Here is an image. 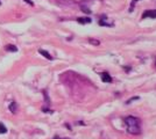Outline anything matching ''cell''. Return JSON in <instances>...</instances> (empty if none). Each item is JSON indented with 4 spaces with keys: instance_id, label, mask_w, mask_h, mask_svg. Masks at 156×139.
Segmentation results:
<instances>
[{
    "instance_id": "cell-1",
    "label": "cell",
    "mask_w": 156,
    "mask_h": 139,
    "mask_svg": "<svg viewBox=\"0 0 156 139\" xmlns=\"http://www.w3.org/2000/svg\"><path fill=\"white\" fill-rule=\"evenodd\" d=\"M125 123L127 125V131L130 134H140L141 132V123L140 119L134 116H127L125 117Z\"/></svg>"
},
{
    "instance_id": "cell-2",
    "label": "cell",
    "mask_w": 156,
    "mask_h": 139,
    "mask_svg": "<svg viewBox=\"0 0 156 139\" xmlns=\"http://www.w3.org/2000/svg\"><path fill=\"white\" fill-rule=\"evenodd\" d=\"M156 19V9H149L144 11L142 13V19Z\"/></svg>"
},
{
    "instance_id": "cell-3",
    "label": "cell",
    "mask_w": 156,
    "mask_h": 139,
    "mask_svg": "<svg viewBox=\"0 0 156 139\" xmlns=\"http://www.w3.org/2000/svg\"><path fill=\"white\" fill-rule=\"evenodd\" d=\"M99 26L101 27H113V22H107V16L103 15L99 20Z\"/></svg>"
},
{
    "instance_id": "cell-4",
    "label": "cell",
    "mask_w": 156,
    "mask_h": 139,
    "mask_svg": "<svg viewBox=\"0 0 156 139\" xmlns=\"http://www.w3.org/2000/svg\"><path fill=\"white\" fill-rule=\"evenodd\" d=\"M100 77H101V80L104 81V82H112L113 81V79H112V77L110 75V73L107 72H101L100 73Z\"/></svg>"
},
{
    "instance_id": "cell-5",
    "label": "cell",
    "mask_w": 156,
    "mask_h": 139,
    "mask_svg": "<svg viewBox=\"0 0 156 139\" xmlns=\"http://www.w3.org/2000/svg\"><path fill=\"white\" fill-rule=\"evenodd\" d=\"M77 22L78 23H80V25H87V23H91L92 20H91V18L85 16V18H78Z\"/></svg>"
},
{
    "instance_id": "cell-6",
    "label": "cell",
    "mask_w": 156,
    "mask_h": 139,
    "mask_svg": "<svg viewBox=\"0 0 156 139\" xmlns=\"http://www.w3.org/2000/svg\"><path fill=\"white\" fill-rule=\"evenodd\" d=\"M8 109H9V111L12 114H16V110H18V104H16V102H11L9 103V106H8Z\"/></svg>"
},
{
    "instance_id": "cell-7",
    "label": "cell",
    "mask_w": 156,
    "mask_h": 139,
    "mask_svg": "<svg viewBox=\"0 0 156 139\" xmlns=\"http://www.w3.org/2000/svg\"><path fill=\"white\" fill-rule=\"evenodd\" d=\"M40 55H42L43 57H46L48 60H52V57L50 56V53L48 52V51H46V50H43V49H40L39 50Z\"/></svg>"
},
{
    "instance_id": "cell-8",
    "label": "cell",
    "mask_w": 156,
    "mask_h": 139,
    "mask_svg": "<svg viewBox=\"0 0 156 139\" xmlns=\"http://www.w3.org/2000/svg\"><path fill=\"white\" fill-rule=\"evenodd\" d=\"M5 49H6L7 51H11V52H16V51H18V48H16L15 45H12V44L6 45L5 46Z\"/></svg>"
},
{
    "instance_id": "cell-9",
    "label": "cell",
    "mask_w": 156,
    "mask_h": 139,
    "mask_svg": "<svg viewBox=\"0 0 156 139\" xmlns=\"http://www.w3.org/2000/svg\"><path fill=\"white\" fill-rule=\"evenodd\" d=\"M7 132V127L2 123H0V134H4Z\"/></svg>"
},
{
    "instance_id": "cell-10",
    "label": "cell",
    "mask_w": 156,
    "mask_h": 139,
    "mask_svg": "<svg viewBox=\"0 0 156 139\" xmlns=\"http://www.w3.org/2000/svg\"><path fill=\"white\" fill-rule=\"evenodd\" d=\"M89 41H90V43H91V44H94V45H99V43H100L98 40H92V38H90Z\"/></svg>"
},
{
    "instance_id": "cell-11",
    "label": "cell",
    "mask_w": 156,
    "mask_h": 139,
    "mask_svg": "<svg viewBox=\"0 0 156 139\" xmlns=\"http://www.w3.org/2000/svg\"><path fill=\"white\" fill-rule=\"evenodd\" d=\"M139 99H140L139 96H134V98H132V99H130V100H128V101H127L126 103H127V104H129V103H130V102H132V101H135V100H139Z\"/></svg>"
},
{
    "instance_id": "cell-12",
    "label": "cell",
    "mask_w": 156,
    "mask_h": 139,
    "mask_svg": "<svg viewBox=\"0 0 156 139\" xmlns=\"http://www.w3.org/2000/svg\"><path fill=\"white\" fill-rule=\"evenodd\" d=\"M136 1H140V0H133V1H132V5H130V8H129L130 12L133 11V7L135 6V2H136Z\"/></svg>"
},
{
    "instance_id": "cell-13",
    "label": "cell",
    "mask_w": 156,
    "mask_h": 139,
    "mask_svg": "<svg viewBox=\"0 0 156 139\" xmlns=\"http://www.w3.org/2000/svg\"><path fill=\"white\" fill-rule=\"evenodd\" d=\"M82 11H83V12H85V13H91V11H90V9H89V8H86V7H84V6H82Z\"/></svg>"
},
{
    "instance_id": "cell-14",
    "label": "cell",
    "mask_w": 156,
    "mask_h": 139,
    "mask_svg": "<svg viewBox=\"0 0 156 139\" xmlns=\"http://www.w3.org/2000/svg\"><path fill=\"white\" fill-rule=\"evenodd\" d=\"M23 1H26L27 4H29L30 6H34V2H33L32 0H23Z\"/></svg>"
},
{
    "instance_id": "cell-15",
    "label": "cell",
    "mask_w": 156,
    "mask_h": 139,
    "mask_svg": "<svg viewBox=\"0 0 156 139\" xmlns=\"http://www.w3.org/2000/svg\"><path fill=\"white\" fill-rule=\"evenodd\" d=\"M0 5H1V1H0Z\"/></svg>"
}]
</instances>
